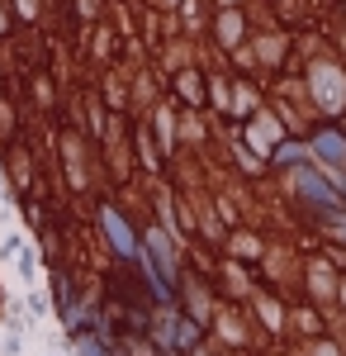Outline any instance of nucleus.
Returning <instances> with one entry per match:
<instances>
[{"instance_id":"nucleus-1","label":"nucleus","mask_w":346,"mask_h":356,"mask_svg":"<svg viewBox=\"0 0 346 356\" xmlns=\"http://www.w3.org/2000/svg\"><path fill=\"white\" fill-rule=\"evenodd\" d=\"M294 191L304 195L308 204H318V209H332V204H337V195H332V186L322 181V176L313 171V166H304V171L294 176Z\"/></svg>"},{"instance_id":"nucleus-2","label":"nucleus","mask_w":346,"mask_h":356,"mask_svg":"<svg viewBox=\"0 0 346 356\" xmlns=\"http://www.w3.org/2000/svg\"><path fill=\"white\" fill-rule=\"evenodd\" d=\"M100 219H105V233H109V243H114V252H119V257H138V252H142V247H138V238H133V228L124 223V214H119V209H105Z\"/></svg>"},{"instance_id":"nucleus-3","label":"nucleus","mask_w":346,"mask_h":356,"mask_svg":"<svg viewBox=\"0 0 346 356\" xmlns=\"http://www.w3.org/2000/svg\"><path fill=\"white\" fill-rule=\"evenodd\" d=\"M176 347H181V352H195V347H199V328H195V323H181V328H176Z\"/></svg>"}]
</instances>
